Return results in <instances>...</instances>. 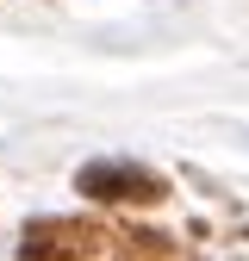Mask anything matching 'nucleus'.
<instances>
[{
	"instance_id": "nucleus-2",
	"label": "nucleus",
	"mask_w": 249,
	"mask_h": 261,
	"mask_svg": "<svg viewBox=\"0 0 249 261\" xmlns=\"http://www.w3.org/2000/svg\"><path fill=\"white\" fill-rule=\"evenodd\" d=\"M87 237L93 230H75V224H44L25 237L19 261H87Z\"/></svg>"
},
{
	"instance_id": "nucleus-1",
	"label": "nucleus",
	"mask_w": 249,
	"mask_h": 261,
	"mask_svg": "<svg viewBox=\"0 0 249 261\" xmlns=\"http://www.w3.org/2000/svg\"><path fill=\"white\" fill-rule=\"evenodd\" d=\"M81 193H93V199H162V180L150 168H131V162H87Z\"/></svg>"
}]
</instances>
